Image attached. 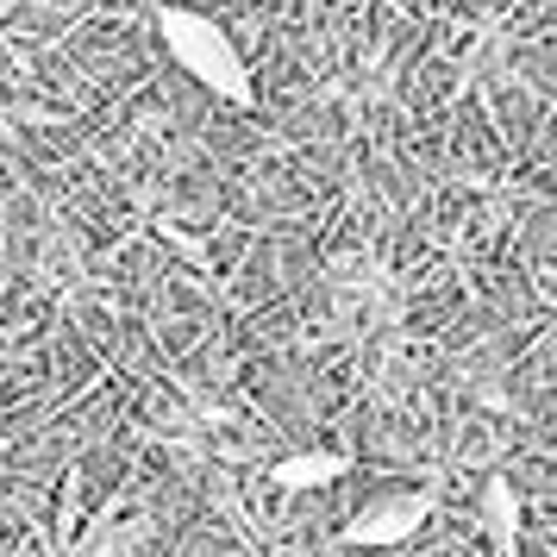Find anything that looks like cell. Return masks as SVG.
Wrapping results in <instances>:
<instances>
[{
	"label": "cell",
	"instance_id": "cell-3",
	"mask_svg": "<svg viewBox=\"0 0 557 557\" xmlns=\"http://www.w3.org/2000/svg\"><path fill=\"white\" fill-rule=\"evenodd\" d=\"M345 470H351L345 451H288L276 470H270V482H276V488H326V482H338Z\"/></svg>",
	"mask_w": 557,
	"mask_h": 557
},
{
	"label": "cell",
	"instance_id": "cell-1",
	"mask_svg": "<svg viewBox=\"0 0 557 557\" xmlns=\"http://www.w3.org/2000/svg\"><path fill=\"white\" fill-rule=\"evenodd\" d=\"M157 38H163L170 63L188 70L213 101H226V107H251L257 101L251 63H245V51L232 45V32L220 26V20H207V13H195V7H157Z\"/></svg>",
	"mask_w": 557,
	"mask_h": 557
},
{
	"label": "cell",
	"instance_id": "cell-4",
	"mask_svg": "<svg viewBox=\"0 0 557 557\" xmlns=\"http://www.w3.org/2000/svg\"><path fill=\"white\" fill-rule=\"evenodd\" d=\"M482 532H488L495 552H513V539H520V495H513L507 476L482 482Z\"/></svg>",
	"mask_w": 557,
	"mask_h": 557
},
{
	"label": "cell",
	"instance_id": "cell-2",
	"mask_svg": "<svg viewBox=\"0 0 557 557\" xmlns=\"http://www.w3.org/2000/svg\"><path fill=\"white\" fill-rule=\"evenodd\" d=\"M426 520H432V488H382V495H370L338 527V545H351V552H388V545H407Z\"/></svg>",
	"mask_w": 557,
	"mask_h": 557
}]
</instances>
